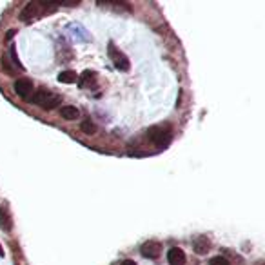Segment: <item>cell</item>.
I'll list each match as a JSON object with an SVG mask.
<instances>
[{
	"instance_id": "cell-9",
	"label": "cell",
	"mask_w": 265,
	"mask_h": 265,
	"mask_svg": "<svg viewBox=\"0 0 265 265\" xmlns=\"http://www.w3.org/2000/svg\"><path fill=\"white\" fill-rule=\"evenodd\" d=\"M211 249V240L207 236H198L195 240V252L196 254H207Z\"/></svg>"
},
{
	"instance_id": "cell-5",
	"label": "cell",
	"mask_w": 265,
	"mask_h": 265,
	"mask_svg": "<svg viewBox=\"0 0 265 265\" xmlns=\"http://www.w3.org/2000/svg\"><path fill=\"white\" fill-rule=\"evenodd\" d=\"M13 89L20 98H29L33 95L35 87H33V82L29 78H17L13 84Z\"/></svg>"
},
{
	"instance_id": "cell-12",
	"label": "cell",
	"mask_w": 265,
	"mask_h": 265,
	"mask_svg": "<svg viewBox=\"0 0 265 265\" xmlns=\"http://www.w3.org/2000/svg\"><path fill=\"white\" fill-rule=\"evenodd\" d=\"M80 131L85 132V134H95V132H97V126H95L91 120H85V122L80 124Z\"/></svg>"
},
{
	"instance_id": "cell-14",
	"label": "cell",
	"mask_w": 265,
	"mask_h": 265,
	"mask_svg": "<svg viewBox=\"0 0 265 265\" xmlns=\"http://www.w3.org/2000/svg\"><path fill=\"white\" fill-rule=\"evenodd\" d=\"M95 78H97V75H95L93 71H85L84 75H82V78H80V87H85V85H87V82L95 80Z\"/></svg>"
},
{
	"instance_id": "cell-2",
	"label": "cell",
	"mask_w": 265,
	"mask_h": 265,
	"mask_svg": "<svg viewBox=\"0 0 265 265\" xmlns=\"http://www.w3.org/2000/svg\"><path fill=\"white\" fill-rule=\"evenodd\" d=\"M60 100H62V98L58 97V95H53V93L48 89H36L33 91V95L29 97V102H31V104L38 105V107H42L46 111L55 109L56 105L60 104Z\"/></svg>"
},
{
	"instance_id": "cell-20",
	"label": "cell",
	"mask_w": 265,
	"mask_h": 265,
	"mask_svg": "<svg viewBox=\"0 0 265 265\" xmlns=\"http://www.w3.org/2000/svg\"><path fill=\"white\" fill-rule=\"evenodd\" d=\"M258 265H264V264H262V262H260V264H258Z\"/></svg>"
},
{
	"instance_id": "cell-10",
	"label": "cell",
	"mask_w": 265,
	"mask_h": 265,
	"mask_svg": "<svg viewBox=\"0 0 265 265\" xmlns=\"http://www.w3.org/2000/svg\"><path fill=\"white\" fill-rule=\"evenodd\" d=\"M60 116L64 120H75L80 116V111H78L75 105H62L60 107Z\"/></svg>"
},
{
	"instance_id": "cell-16",
	"label": "cell",
	"mask_w": 265,
	"mask_h": 265,
	"mask_svg": "<svg viewBox=\"0 0 265 265\" xmlns=\"http://www.w3.org/2000/svg\"><path fill=\"white\" fill-rule=\"evenodd\" d=\"M209 265H231V264H229V260L223 258V256H215V258L209 262Z\"/></svg>"
},
{
	"instance_id": "cell-3",
	"label": "cell",
	"mask_w": 265,
	"mask_h": 265,
	"mask_svg": "<svg viewBox=\"0 0 265 265\" xmlns=\"http://www.w3.org/2000/svg\"><path fill=\"white\" fill-rule=\"evenodd\" d=\"M147 138L151 140L153 144L160 147H166L173 138V129L167 124H160V126H153L147 129Z\"/></svg>"
},
{
	"instance_id": "cell-4",
	"label": "cell",
	"mask_w": 265,
	"mask_h": 265,
	"mask_svg": "<svg viewBox=\"0 0 265 265\" xmlns=\"http://www.w3.org/2000/svg\"><path fill=\"white\" fill-rule=\"evenodd\" d=\"M107 51H109V56H111L113 64H115V67L120 71H129V67H131V64H129V58H127L122 51H118L116 49V46L115 44H109V48H107Z\"/></svg>"
},
{
	"instance_id": "cell-6",
	"label": "cell",
	"mask_w": 265,
	"mask_h": 265,
	"mask_svg": "<svg viewBox=\"0 0 265 265\" xmlns=\"http://www.w3.org/2000/svg\"><path fill=\"white\" fill-rule=\"evenodd\" d=\"M140 252H142V256H144V258L156 260L158 256H160V252H162V245L158 244V242L151 240V242H146V244L140 247Z\"/></svg>"
},
{
	"instance_id": "cell-17",
	"label": "cell",
	"mask_w": 265,
	"mask_h": 265,
	"mask_svg": "<svg viewBox=\"0 0 265 265\" xmlns=\"http://www.w3.org/2000/svg\"><path fill=\"white\" fill-rule=\"evenodd\" d=\"M120 265H136V264H134L132 260H124V262H122Z\"/></svg>"
},
{
	"instance_id": "cell-8",
	"label": "cell",
	"mask_w": 265,
	"mask_h": 265,
	"mask_svg": "<svg viewBox=\"0 0 265 265\" xmlns=\"http://www.w3.org/2000/svg\"><path fill=\"white\" fill-rule=\"evenodd\" d=\"M0 227L6 231V232H11L13 231V218L9 216V211L2 205L0 207Z\"/></svg>"
},
{
	"instance_id": "cell-15",
	"label": "cell",
	"mask_w": 265,
	"mask_h": 265,
	"mask_svg": "<svg viewBox=\"0 0 265 265\" xmlns=\"http://www.w3.org/2000/svg\"><path fill=\"white\" fill-rule=\"evenodd\" d=\"M0 64H2V69L6 71L7 75H15V67L9 64V60H7V56H2L0 58Z\"/></svg>"
},
{
	"instance_id": "cell-11",
	"label": "cell",
	"mask_w": 265,
	"mask_h": 265,
	"mask_svg": "<svg viewBox=\"0 0 265 265\" xmlns=\"http://www.w3.org/2000/svg\"><path fill=\"white\" fill-rule=\"evenodd\" d=\"M77 73L75 71H62L60 75H58V82H62V84H73V82H77Z\"/></svg>"
},
{
	"instance_id": "cell-13",
	"label": "cell",
	"mask_w": 265,
	"mask_h": 265,
	"mask_svg": "<svg viewBox=\"0 0 265 265\" xmlns=\"http://www.w3.org/2000/svg\"><path fill=\"white\" fill-rule=\"evenodd\" d=\"M9 53H11V60H13L15 67H18V69H24V66L20 64V60H18V55H17V48H15V44H11V48H9Z\"/></svg>"
},
{
	"instance_id": "cell-1",
	"label": "cell",
	"mask_w": 265,
	"mask_h": 265,
	"mask_svg": "<svg viewBox=\"0 0 265 265\" xmlns=\"http://www.w3.org/2000/svg\"><path fill=\"white\" fill-rule=\"evenodd\" d=\"M55 9H58V4L31 0V2H28V4L24 6V9L20 11V20L22 22H33L35 18H40V17L46 15L48 11H55Z\"/></svg>"
},
{
	"instance_id": "cell-7",
	"label": "cell",
	"mask_w": 265,
	"mask_h": 265,
	"mask_svg": "<svg viewBox=\"0 0 265 265\" xmlns=\"http://www.w3.org/2000/svg\"><path fill=\"white\" fill-rule=\"evenodd\" d=\"M167 262H169V265H185V252L182 251V249H178V247L169 249Z\"/></svg>"
},
{
	"instance_id": "cell-18",
	"label": "cell",
	"mask_w": 265,
	"mask_h": 265,
	"mask_svg": "<svg viewBox=\"0 0 265 265\" xmlns=\"http://www.w3.org/2000/svg\"><path fill=\"white\" fill-rule=\"evenodd\" d=\"M15 33H17V29H9V31H7V38H11Z\"/></svg>"
},
{
	"instance_id": "cell-19",
	"label": "cell",
	"mask_w": 265,
	"mask_h": 265,
	"mask_svg": "<svg viewBox=\"0 0 265 265\" xmlns=\"http://www.w3.org/2000/svg\"><path fill=\"white\" fill-rule=\"evenodd\" d=\"M0 256L4 258V249H2V245H0Z\"/></svg>"
}]
</instances>
